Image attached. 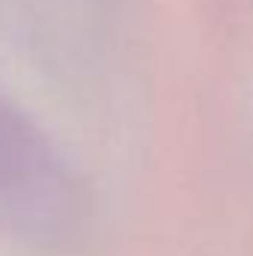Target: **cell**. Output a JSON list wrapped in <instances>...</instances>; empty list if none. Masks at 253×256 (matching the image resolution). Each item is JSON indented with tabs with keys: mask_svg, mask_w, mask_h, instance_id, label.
<instances>
[{
	"mask_svg": "<svg viewBox=\"0 0 253 256\" xmlns=\"http://www.w3.org/2000/svg\"><path fill=\"white\" fill-rule=\"evenodd\" d=\"M72 185L54 149L0 102V236L51 238L72 220Z\"/></svg>",
	"mask_w": 253,
	"mask_h": 256,
	"instance_id": "cell-1",
	"label": "cell"
}]
</instances>
